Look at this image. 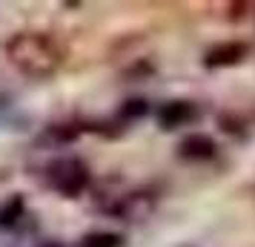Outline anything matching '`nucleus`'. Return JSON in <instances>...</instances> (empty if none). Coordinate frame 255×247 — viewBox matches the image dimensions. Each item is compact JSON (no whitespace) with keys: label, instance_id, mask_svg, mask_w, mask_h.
<instances>
[{"label":"nucleus","instance_id":"12","mask_svg":"<svg viewBox=\"0 0 255 247\" xmlns=\"http://www.w3.org/2000/svg\"><path fill=\"white\" fill-rule=\"evenodd\" d=\"M230 9H232V17H244V9H247V3H238V6L232 3Z\"/></svg>","mask_w":255,"mask_h":247},{"label":"nucleus","instance_id":"7","mask_svg":"<svg viewBox=\"0 0 255 247\" xmlns=\"http://www.w3.org/2000/svg\"><path fill=\"white\" fill-rule=\"evenodd\" d=\"M20 219H26V199L20 193H14V196H9V199L0 204V227L9 230V227H14Z\"/></svg>","mask_w":255,"mask_h":247},{"label":"nucleus","instance_id":"9","mask_svg":"<svg viewBox=\"0 0 255 247\" xmlns=\"http://www.w3.org/2000/svg\"><path fill=\"white\" fill-rule=\"evenodd\" d=\"M149 115V101L146 98H127L121 109H118V118L121 121H140V118Z\"/></svg>","mask_w":255,"mask_h":247},{"label":"nucleus","instance_id":"13","mask_svg":"<svg viewBox=\"0 0 255 247\" xmlns=\"http://www.w3.org/2000/svg\"><path fill=\"white\" fill-rule=\"evenodd\" d=\"M43 247H63V245H58V242H55V245H43Z\"/></svg>","mask_w":255,"mask_h":247},{"label":"nucleus","instance_id":"4","mask_svg":"<svg viewBox=\"0 0 255 247\" xmlns=\"http://www.w3.org/2000/svg\"><path fill=\"white\" fill-rule=\"evenodd\" d=\"M198 118V106L192 101H184V98H175V101H166V104L158 109V127L166 132L181 130L186 124H192Z\"/></svg>","mask_w":255,"mask_h":247},{"label":"nucleus","instance_id":"1","mask_svg":"<svg viewBox=\"0 0 255 247\" xmlns=\"http://www.w3.org/2000/svg\"><path fill=\"white\" fill-rule=\"evenodd\" d=\"M6 58L29 81H46L63 66V46L46 32H17L6 43Z\"/></svg>","mask_w":255,"mask_h":247},{"label":"nucleus","instance_id":"2","mask_svg":"<svg viewBox=\"0 0 255 247\" xmlns=\"http://www.w3.org/2000/svg\"><path fill=\"white\" fill-rule=\"evenodd\" d=\"M89 181H92V173H89L86 161L75 158V155L55 158L46 167V187H52L63 199H78L89 187Z\"/></svg>","mask_w":255,"mask_h":247},{"label":"nucleus","instance_id":"6","mask_svg":"<svg viewBox=\"0 0 255 247\" xmlns=\"http://www.w3.org/2000/svg\"><path fill=\"white\" fill-rule=\"evenodd\" d=\"M155 207V199L149 193H127V196H118V201L109 207L112 216H124L129 222H138L143 216H149Z\"/></svg>","mask_w":255,"mask_h":247},{"label":"nucleus","instance_id":"10","mask_svg":"<svg viewBox=\"0 0 255 247\" xmlns=\"http://www.w3.org/2000/svg\"><path fill=\"white\" fill-rule=\"evenodd\" d=\"M121 245H124V236L109 233V230H95V233L83 236L78 247H121Z\"/></svg>","mask_w":255,"mask_h":247},{"label":"nucleus","instance_id":"8","mask_svg":"<svg viewBox=\"0 0 255 247\" xmlns=\"http://www.w3.org/2000/svg\"><path fill=\"white\" fill-rule=\"evenodd\" d=\"M78 138H81V127L78 124H52L43 132V141H52V144H72Z\"/></svg>","mask_w":255,"mask_h":247},{"label":"nucleus","instance_id":"5","mask_svg":"<svg viewBox=\"0 0 255 247\" xmlns=\"http://www.w3.org/2000/svg\"><path fill=\"white\" fill-rule=\"evenodd\" d=\"M178 155L184 161H212L218 155V141L207 132H189L178 144Z\"/></svg>","mask_w":255,"mask_h":247},{"label":"nucleus","instance_id":"3","mask_svg":"<svg viewBox=\"0 0 255 247\" xmlns=\"http://www.w3.org/2000/svg\"><path fill=\"white\" fill-rule=\"evenodd\" d=\"M250 55V46L244 40H221L215 46L204 52V66L207 69H227V66H238L244 58Z\"/></svg>","mask_w":255,"mask_h":247},{"label":"nucleus","instance_id":"11","mask_svg":"<svg viewBox=\"0 0 255 247\" xmlns=\"http://www.w3.org/2000/svg\"><path fill=\"white\" fill-rule=\"evenodd\" d=\"M221 127H224V132H230V135H244V124L238 118L221 115Z\"/></svg>","mask_w":255,"mask_h":247}]
</instances>
